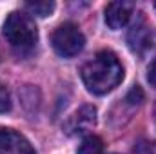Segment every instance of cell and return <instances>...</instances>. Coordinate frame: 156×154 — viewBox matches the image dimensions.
Listing matches in <instances>:
<instances>
[{
	"mask_svg": "<svg viewBox=\"0 0 156 154\" xmlns=\"http://www.w3.org/2000/svg\"><path fill=\"white\" fill-rule=\"evenodd\" d=\"M154 114H156V109H154Z\"/></svg>",
	"mask_w": 156,
	"mask_h": 154,
	"instance_id": "14",
	"label": "cell"
},
{
	"mask_svg": "<svg viewBox=\"0 0 156 154\" xmlns=\"http://www.w3.org/2000/svg\"><path fill=\"white\" fill-rule=\"evenodd\" d=\"M147 82L156 87V60L154 62H151V65H149V69H147Z\"/></svg>",
	"mask_w": 156,
	"mask_h": 154,
	"instance_id": "13",
	"label": "cell"
},
{
	"mask_svg": "<svg viewBox=\"0 0 156 154\" xmlns=\"http://www.w3.org/2000/svg\"><path fill=\"white\" fill-rule=\"evenodd\" d=\"M55 51L64 56V58H73L83 49L85 45V37L83 33L78 29L76 24L73 22H66L62 26H58L51 37Z\"/></svg>",
	"mask_w": 156,
	"mask_h": 154,
	"instance_id": "3",
	"label": "cell"
},
{
	"mask_svg": "<svg viewBox=\"0 0 156 154\" xmlns=\"http://www.w3.org/2000/svg\"><path fill=\"white\" fill-rule=\"evenodd\" d=\"M4 37L20 53H27L37 45L38 31L33 22V18L27 13L22 11H13L4 22Z\"/></svg>",
	"mask_w": 156,
	"mask_h": 154,
	"instance_id": "2",
	"label": "cell"
},
{
	"mask_svg": "<svg viewBox=\"0 0 156 154\" xmlns=\"http://www.w3.org/2000/svg\"><path fill=\"white\" fill-rule=\"evenodd\" d=\"M15 136H16V131H13V129H2L0 127V154L11 152Z\"/></svg>",
	"mask_w": 156,
	"mask_h": 154,
	"instance_id": "10",
	"label": "cell"
},
{
	"mask_svg": "<svg viewBox=\"0 0 156 154\" xmlns=\"http://www.w3.org/2000/svg\"><path fill=\"white\" fill-rule=\"evenodd\" d=\"M134 5L131 2H111L105 7V24L111 29H122L131 20Z\"/></svg>",
	"mask_w": 156,
	"mask_h": 154,
	"instance_id": "5",
	"label": "cell"
},
{
	"mask_svg": "<svg viewBox=\"0 0 156 154\" xmlns=\"http://www.w3.org/2000/svg\"><path fill=\"white\" fill-rule=\"evenodd\" d=\"M82 80L93 94H107L123 80V67L113 51H100L82 65Z\"/></svg>",
	"mask_w": 156,
	"mask_h": 154,
	"instance_id": "1",
	"label": "cell"
},
{
	"mask_svg": "<svg viewBox=\"0 0 156 154\" xmlns=\"http://www.w3.org/2000/svg\"><path fill=\"white\" fill-rule=\"evenodd\" d=\"M104 152H105L104 142H102V138H98L94 134L85 136L83 142L78 147V154H104Z\"/></svg>",
	"mask_w": 156,
	"mask_h": 154,
	"instance_id": "7",
	"label": "cell"
},
{
	"mask_svg": "<svg viewBox=\"0 0 156 154\" xmlns=\"http://www.w3.org/2000/svg\"><path fill=\"white\" fill-rule=\"evenodd\" d=\"M11 154H37V151L33 149V145L22 136L16 132L15 136V142H13V149H11Z\"/></svg>",
	"mask_w": 156,
	"mask_h": 154,
	"instance_id": "9",
	"label": "cell"
},
{
	"mask_svg": "<svg viewBox=\"0 0 156 154\" xmlns=\"http://www.w3.org/2000/svg\"><path fill=\"white\" fill-rule=\"evenodd\" d=\"M24 7L29 11V15H35V16H40V18H45V16H49V15L55 11V2H51V0L26 2Z\"/></svg>",
	"mask_w": 156,
	"mask_h": 154,
	"instance_id": "8",
	"label": "cell"
},
{
	"mask_svg": "<svg viewBox=\"0 0 156 154\" xmlns=\"http://www.w3.org/2000/svg\"><path fill=\"white\" fill-rule=\"evenodd\" d=\"M144 98H145V94H144V91H142V87L140 85H134L131 91H129V94H127V102L131 103V105H138V103H142L144 102Z\"/></svg>",
	"mask_w": 156,
	"mask_h": 154,
	"instance_id": "12",
	"label": "cell"
},
{
	"mask_svg": "<svg viewBox=\"0 0 156 154\" xmlns=\"http://www.w3.org/2000/svg\"><path fill=\"white\" fill-rule=\"evenodd\" d=\"M11 111V94L5 85L0 83V114Z\"/></svg>",
	"mask_w": 156,
	"mask_h": 154,
	"instance_id": "11",
	"label": "cell"
},
{
	"mask_svg": "<svg viewBox=\"0 0 156 154\" xmlns=\"http://www.w3.org/2000/svg\"><path fill=\"white\" fill-rule=\"evenodd\" d=\"M127 40H129V47H131L134 53H138V54H142L145 49L151 47V31H149V27L145 26L144 18H140L138 22H134V26H133L131 31H129Z\"/></svg>",
	"mask_w": 156,
	"mask_h": 154,
	"instance_id": "6",
	"label": "cell"
},
{
	"mask_svg": "<svg viewBox=\"0 0 156 154\" xmlns=\"http://www.w3.org/2000/svg\"><path fill=\"white\" fill-rule=\"evenodd\" d=\"M94 125H96V109L93 105H83L69 118L66 129L69 134H83L91 131Z\"/></svg>",
	"mask_w": 156,
	"mask_h": 154,
	"instance_id": "4",
	"label": "cell"
}]
</instances>
